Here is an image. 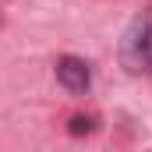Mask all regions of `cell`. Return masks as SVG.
<instances>
[{
  "mask_svg": "<svg viewBox=\"0 0 152 152\" xmlns=\"http://www.w3.org/2000/svg\"><path fill=\"white\" fill-rule=\"evenodd\" d=\"M57 81L67 88V92H75V96H81V92H88V85H92V67L81 60V57H60L57 60Z\"/></svg>",
  "mask_w": 152,
  "mask_h": 152,
  "instance_id": "7a4b0ae2",
  "label": "cell"
},
{
  "mask_svg": "<svg viewBox=\"0 0 152 152\" xmlns=\"http://www.w3.org/2000/svg\"><path fill=\"white\" fill-rule=\"evenodd\" d=\"M67 131H71V134H88V131H92V117H71V124H67Z\"/></svg>",
  "mask_w": 152,
  "mask_h": 152,
  "instance_id": "3957f363",
  "label": "cell"
},
{
  "mask_svg": "<svg viewBox=\"0 0 152 152\" xmlns=\"http://www.w3.org/2000/svg\"><path fill=\"white\" fill-rule=\"evenodd\" d=\"M120 60L131 75L152 71V11H142L120 39Z\"/></svg>",
  "mask_w": 152,
  "mask_h": 152,
  "instance_id": "6da1fadb",
  "label": "cell"
}]
</instances>
